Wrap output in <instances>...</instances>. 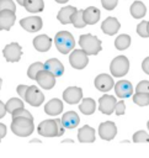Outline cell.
I'll list each match as a JSON object with an SVG mask.
<instances>
[{
	"label": "cell",
	"instance_id": "obj_1",
	"mask_svg": "<svg viewBox=\"0 0 149 158\" xmlns=\"http://www.w3.org/2000/svg\"><path fill=\"white\" fill-rule=\"evenodd\" d=\"M64 130L65 127L63 126L62 120L59 118L44 120L37 127L38 133L43 137H59L64 133Z\"/></svg>",
	"mask_w": 149,
	"mask_h": 158
},
{
	"label": "cell",
	"instance_id": "obj_2",
	"mask_svg": "<svg viewBox=\"0 0 149 158\" xmlns=\"http://www.w3.org/2000/svg\"><path fill=\"white\" fill-rule=\"evenodd\" d=\"M11 131L12 133H15L18 137H27L30 136L33 130H34V125H33V118L30 117H14L11 121Z\"/></svg>",
	"mask_w": 149,
	"mask_h": 158
},
{
	"label": "cell",
	"instance_id": "obj_3",
	"mask_svg": "<svg viewBox=\"0 0 149 158\" xmlns=\"http://www.w3.org/2000/svg\"><path fill=\"white\" fill-rule=\"evenodd\" d=\"M54 44L62 54H68L74 49L75 40L68 31H59L54 37Z\"/></svg>",
	"mask_w": 149,
	"mask_h": 158
},
{
	"label": "cell",
	"instance_id": "obj_4",
	"mask_svg": "<svg viewBox=\"0 0 149 158\" xmlns=\"http://www.w3.org/2000/svg\"><path fill=\"white\" fill-rule=\"evenodd\" d=\"M79 44L81 47V49H84L89 56H96L101 49H102V46H101V41L94 36V35H90V33H85V35H81L80 38H79Z\"/></svg>",
	"mask_w": 149,
	"mask_h": 158
},
{
	"label": "cell",
	"instance_id": "obj_5",
	"mask_svg": "<svg viewBox=\"0 0 149 158\" xmlns=\"http://www.w3.org/2000/svg\"><path fill=\"white\" fill-rule=\"evenodd\" d=\"M129 70V60L126 56H117L110 64V72L113 77H123Z\"/></svg>",
	"mask_w": 149,
	"mask_h": 158
},
{
	"label": "cell",
	"instance_id": "obj_6",
	"mask_svg": "<svg viewBox=\"0 0 149 158\" xmlns=\"http://www.w3.org/2000/svg\"><path fill=\"white\" fill-rule=\"evenodd\" d=\"M89 54L84 49H73L69 54V63L75 69H84L89 63Z\"/></svg>",
	"mask_w": 149,
	"mask_h": 158
},
{
	"label": "cell",
	"instance_id": "obj_7",
	"mask_svg": "<svg viewBox=\"0 0 149 158\" xmlns=\"http://www.w3.org/2000/svg\"><path fill=\"white\" fill-rule=\"evenodd\" d=\"M2 54H4V58L7 62L16 63V62L20 60V58L22 56V47L17 42H11V43H9L4 47Z\"/></svg>",
	"mask_w": 149,
	"mask_h": 158
},
{
	"label": "cell",
	"instance_id": "obj_8",
	"mask_svg": "<svg viewBox=\"0 0 149 158\" xmlns=\"http://www.w3.org/2000/svg\"><path fill=\"white\" fill-rule=\"evenodd\" d=\"M25 100L27 101V104H30L31 106L38 107L41 104H43L44 101V95L43 93L36 86V85H31L28 86L26 95H25Z\"/></svg>",
	"mask_w": 149,
	"mask_h": 158
},
{
	"label": "cell",
	"instance_id": "obj_9",
	"mask_svg": "<svg viewBox=\"0 0 149 158\" xmlns=\"http://www.w3.org/2000/svg\"><path fill=\"white\" fill-rule=\"evenodd\" d=\"M116 98L113 95L105 94L99 99V110L105 115H111L116 107Z\"/></svg>",
	"mask_w": 149,
	"mask_h": 158
},
{
	"label": "cell",
	"instance_id": "obj_10",
	"mask_svg": "<svg viewBox=\"0 0 149 158\" xmlns=\"http://www.w3.org/2000/svg\"><path fill=\"white\" fill-rule=\"evenodd\" d=\"M20 25L27 32H37L42 28V19L39 16H28L20 20Z\"/></svg>",
	"mask_w": 149,
	"mask_h": 158
},
{
	"label": "cell",
	"instance_id": "obj_11",
	"mask_svg": "<svg viewBox=\"0 0 149 158\" xmlns=\"http://www.w3.org/2000/svg\"><path fill=\"white\" fill-rule=\"evenodd\" d=\"M83 99V90L79 86H69L63 91V100L66 104L74 105Z\"/></svg>",
	"mask_w": 149,
	"mask_h": 158
},
{
	"label": "cell",
	"instance_id": "obj_12",
	"mask_svg": "<svg viewBox=\"0 0 149 158\" xmlns=\"http://www.w3.org/2000/svg\"><path fill=\"white\" fill-rule=\"evenodd\" d=\"M117 133V127L112 121H106L99 126V136L105 141H111Z\"/></svg>",
	"mask_w": 149,
	"mask_h": 158
},
{
	"label": "cell",
	"instance_id": "obj_13",
	"mask_svg": "<svg viewBox=\"0 0 149 158\" xmlns=\"http://www.w3.org/2000/svg\"><path fill=\"white\" fill-rule=\"evenodd\" d=\"M36 80H37V83L39 84L41 88L47 89V90L52 89V88L55 85V75H53V74H52L49 70H47V69L41 70V72L38 73Z\"/></svg>",
	"mask_w": 149,
	"mask_h": 158
},
{
	"label": "cell",
	"instance_id": "obj_14",
	"mask_svg": "<svg viewBox=\"0 0 149 158\" xmlns=\"http://www.w3.org/2000/svg\"><path fill=\"white\" fill-rule=\"evenodd\" d=\"M94 84H95L96 89L100 90V91H102V93L110 91L115 86V81H113L112 77L108 75V74H99L95 78Z\"/></svg>",
	"mask_w": 149,
	"mask_h": 158
},
{
	"label": "cell",
	"instance_id": "obj_15",
	"mask_svg": "<svg viewBox=\"0 0 149 158\" xmlns=\"http://www.w3.org/2000/svg\"><path fill=\"white\" fill-rule=\"evenodd\" d=\"M16 21V15L15 11L11 10H4L0 11V31H9L12 25Z\"/></svg>",
	"mask_w": 149,
	"mask_h": 158
},
{
	"label": "cell",
	"instance_id": "obj_16",
	"mask_svg": "<svg viewBox=\"0 0 149 158\" xmlns=\"http://www.w3.org/2000/svg\"><path fill=\"white\" fill-rule=\"evenodd\" d=\"M115 94L121 99L129 98L133 94V86L128 80H119L115 85Z\"/></svg>",
	"mask_w": 149,
	"mask_h": 158
},
{
	"label": "cell",
	"instance_id": "obj_17",
	"mask_svg": "<svg viewBox=\"0 0 149 158\" xmlns=\"http://www.w3.org/2000/svg\"><path fill=\"white\" fill-rule=\"evenodd\" d=\"M121 25L118 22V20L116 17H107L102 23H101V30L105 35H108V36H112V35H116V32L119 30Z\"/></svg>",
	"mask_w": 149,
	"mask_h": 158
},
{
	"label": "cell",
	"instance_id": "obj_18",
	"mask_svg": "<svg viewBox=\"0 0 149 158\" xmlns=\"http://www.w3.org/2000/svg\"><path fill=\"white\" fill-rule=\"evenodd\" d=\"M78 141L81 143H92L95 141V130L94 127L85 125L78 131Z\"/></svg>",
	"mask_w": 149,
	"mask_h": 158
},
{
	"label": "cell",
	"instance_id": "obj_19",
	"mask_svg": "<svg viewBox=\"0 0 149 158\" xmlns=\"http://www.w3.org/2000/svg\"><path fill=\"white\" fill-rule=\"evenodd\" d=\"M52 38L47 35H38L33 38V47L38 52H47L52 46Z\"/></svg>",
	"mask_w": 149,
	"mask_h": 158
},
{
	"label": "cell",
	"instance_id": "obj_20",
	"mask_svg": "<svg viewBox=\"0 0 149 158\" xmlns=\"http://www.w3.org/2000/svg\"><path fill=\"white\" fill-rule=\"evenodd\" d=\"M76 11H78V10H76L74 6H64V7H62V9L58 11L57 19H58V21H59L62 25L71 23V17H73V15H74Z\"/></svg>",
	"mask_w": 149,
	"mask_h": 158
},
{
	"label": "cell",
	"instance_id": "obj_21",
	"mask_svg": "<svg viewBox=\"0 0 149 158\" xmlns=\"http://www.w3.org/2000/svg\"><path fill=\"white\" fill-rule=\"evenodd\" d=\"M60 120H62L63 126L65 128H69V130L75 128L79 125V122H80V117H79V115L75 111H68V112H65L62 116Z\"/></svg>",
	"mask_w": 149,
	"mask_h": 158
},
{
	"label": "cell",
	"instance_id": "obj_22",
	"mask_svg": "<svg viewBox=\"0 0 149 158\" xmlns=\"http://www.w3.org/2000/svg\"><path fill=\"white\" fill-rule=\"evenodd\" d=\"M44 67H46L47 70H49V72H50L53 75H55V77H60V75H63V73H64V67H63V64L60 63V60L57 59V58H50V59H48V60L44 63Z\"/></svg>",
	"mask_w": 149,
	"mask_h": 158
},
{
	"label": "cell",
	"instance_id": "obj_23",
	"mask_svg": "<svg viewBox=\"0 0 149 158\" xmlns=\"http://www.w3.org/2000/svg\"><path fill=\"white\" fill-rule=\"evenodd\" d=\"M44 111L50 116H58L63 111V102L59 99H52L44 105Z\"/></svg>",
	"mask_w": 149,
	"mask_h": 158
},
{
	"label": "cell",
	"instance_id": "obj_24",
	"mask_svg": "<svg viewBox=\"0 0 149 158\" xmlns=\"http://www.w3.org/2000/svg\"><path fill=\"white\" fill-rule=\"evenodd\" d=\"M100 16H101V12L95 6H89L84 10V20L86 25H95L100 20Z\"/></svg>",
	"mask_w": 149,
	"mask_h": 158
},
{
	"label": "cell",
	"instance_id": "obj_25",
	"mask_svg": "<svg viewBox=\"0 0 149 158\" xmlns=\"http://www.w3.org/2000/svg\"><path fill=\"white\" fill-rule=\"evenodd\" d=\"M79 110L84 115H91V114H94L95 110H96V102H95V100L91 99V98L81 99V101L79 104Z\"/></svg>",
	"mask_w": 149,
	"mask_h": 158
},
{
	"label": "cell",
	"instance_id": "obj_26",
	"mask_svg": "<svg viewBox=\"0 0 149 158\" xmlns=\"http://www.w3.org/2000/svg\"><path fill=\"white\" fill-rule=\"evenodd\" d=\"M23 7L31 14H37L44 9V1L43 0H26L23 4Z\"/></svg>",
	"mask_w": 149,
	"mask_h": 158
},
{
	"label": "cell",
	"instance_id": "obj_27",
	"mask_svg": "<svg viewBox=\"0 0 149 158\" xmlns=\"http://www.w3.org/2000/svg\"><path fill=\"white\" fill-rule=\"evenodd\" d=\"M129 11H131V15H132L134 19H142V17L147 14V7H145V5H144L142 1L137 0V1H134V2L131 5Z\"/></svg>",
	"mask_w": 149,
	"mask_h": 158
},
{
	"label": "cell",
	"instance_id": "obj_28",
	"mask_svg": "<svg viewBox=\"0 0 149 158\" xmlns=\"http://www.w3.org/2000/svg\"><path fill=\"white\" fill-rule=\"evenodd\" d=\"M131 44V37L129 35H126V33H122L119 35L116 41H115V47L118 49V51H123V49H127Z\"/></svg>",
	"mask_w": 149,
	"mask_h": 158
},
{
	"label": "cell",
	"instance_id": "obj_29",
	"mask_svg": "<svg viewBox=\"0 0 149 158\" xmlns=\"http://www.w3.org/2000/svg\"><path fill=\"white\" fill-rule=\"evenodd\" d=\"M43 69H46L44 63H41V62H34V63H32V64L28 67V69H27V77H28L30 79L36 80V78H37L38 73H39L41 70H43Z\"/></svg>",
	"mask_w": 149,
	"mask_h": 158
},
{
	"label": "cell",
	"instance_id": "obj_30",
	"mask_svg": "<svg viewBox=\"0 0 149 158\" xmlns=\"http://www.w3.org/2000/svg\"><path fill=\"white\" fill-rule=\"evenodd\" d=\"M71 23H73V26L76 27V28H83V27L86 25V22H85V20H84V10H78V11L73 15V17H71Z\"/></svg>",
	"mask_w": 149,
	"mask_h": 158
},
{
	"label": "cell",
	"instance_id": "obj_31",
	"mask_svg": "<svg viewBox=\"0 0 149 158\" xmlns=\"http://www.w3.org/2000/svg\"><path fill=\"white\" fill-rule=\"evenodd\" d=\"M23 107V101L21 99H17V98H11L7 100L6 102V110L9 114H12L15 110L17 109H21Z\"/></svg>",
	"mask_w": 149,
	"mask_h": 158
},
{
	"label": "cell",
	"instance_id": "obj_32",
	"mask_svg": "<svg viewBox=\"0 0 149 158\" xmlns=\"http://www.w3.org/2000/svg\"><path fill=\"white\" fill-rule=\"evenodd\" d=\"M133 101L139 106H147V105H149V94L135 93L133 95Z\"/></svg>",
	"mask_w": 149,
	"mask_h": 158
},
{
	"label": "cell",
	"instance_id": "obj_33",
	"mask_svg": "<svg viewBox=\"0 0 149 158\" xmlns=\"http://www.w3.org/2000/svg\"><path fill=\"white\" fill-rule=\"evenodd\" d=\"M133 142L139 143V142H149V135L145 131H137L133 135Z\"/></svg>",
	"mask_w": 149,
	"mask_h": 158
},
{
	"label": "cell",
	"instance_id": "obj_34",
	"mask_svg": "<svg viewBox=\"0 0 149 158\" xmlns=\"http://www.w3.org/2000/svg\"><path fill=\"white\" fill-rule=\"evenodd\" d=\"M148 21H142L138 26H137V32H138V35L140 36V37H143V38H147V37H149V32H148V23H147Z\"/></svg>",
	"mask_w": 149,
	"mask_h": 158
},
{
	"label": "cell",
	"instance_id": "obj_35",
	"mask_svg": "<svg viewBox=\"0 0 149 158\" xmlns=\"http://www.w3.org/2000/svg\"><path fill=\"white\" fill-rule=\"evenodd\" d=\"M4 10H11L16 11V5L12 0H0V11Z\"/></svg>",
	"mask_w": 149,
	"mask_h": 158
},
{
	"label": "cell",
	"instance_id": "obj_36",
	"mask_svg": "<svg viewBox=\"0 0 149 158\" xmlns=\"http://www.w3.org/2000/svg\"><path fill=\"white\" fill-rule=\"evenodd\" d=\"M135 93H144L149 94V80H142L135 86Z\"/></svg>",
	"mask_w": 149,
	"mask_h": 158
},
{
	"label": "cell",
	"instance_id": "obj_37",
	"mask_svg": "<svg viewBox=\"0 0 149 158\" xmlns=\"http://www.w3.org/2000/svg\"><path fill=\"white\" fill-rule=\"evenodd\" d=\"M12 118L14 117H18V116H22V117H30V118H33V116L30 114V111H27L25 107H21V109H17L15 110L12 114H11Z\"/></svg>",
	"mask_w": 149,
	"mask_h": 158
},
{
	"label": "cell",
	"instance_id": "obj_38",
	"mask_svg": "<svg viewBox=\"0 0 149 158\" xmlns=\"http://www.w3.org/2000/svg\"><path fill=\"white\" fill-rule=\"evenodd\" d=\"M117 2H118V0H101V4L106 10H113L116 7Z\"/></svg>",
	"mask_w": 149,
	"mask_h": 158
},
{
	"label": "cell",
	"instance_id": "obj_39",
	"mask_svg": "<svg viewBox=\"0 0 149 158\" xmlns=\"http://www.w3.org/2000/svg\"><path fill=\"white\" fill-rule=\"evenodd\" d=\"M124 111H126V105H124V102L121 100V101H118V102L116 104L115 112H116V115H123Z\"/></svg>",
	"mask_w": 149,
	"mask_h": 158
},
{
	"label": "cell",
	"instance_id": "obj_40",
	"mask_svg": "<svg viewBox=\"0 0 149 158\" xmlns=\"http://www.w3.org/2000/svg\"><path fill=\"white\" fill-rule=\"evenodd\" d=\"M27 89H28V85L21 84V85H18V86L16 88V91H17V94H18L21 98H23V99H25V95H26V91H27Z\"/></svg>",
	"mask_w": 149,
	"mask_h": 158
},
{
	"label": "cell",
	"instance_id": "obj_41",
	"mask_svg": "<svg viewBox=\"0 0 149 158\" xmlns=\"http://www.w3.org/2000/svg\"><path fill=\"white\" fill-rule=\"evenodd\" d=\"M142 69L145 74H149V57H147L142 63Z\"/></svg>",
	"mask_w": 149,
	"mask_h": 158
},
{
	"label": "cell",
	"instance_id": "obj_42",
	"mask_svg": "<svg viewBox=\"0 0 149 158\" xmlns=\"http://www.w3.org/2000/svg\"><path fill=\"white\" fill-rule=\"evenodd\" d=\"M6 112H7V110H6V104H4V102L0 100V118H2Z\"/></svg>",
	"mask_w": 149,
	"mask_h": 158
},
{
	"label": "cell",
	"instance_id": "obj_43",
	"mask_svg": "<svg viewBox=\"0 0 149 158\" xmlns=\"http://www.w3.org/2000/svg\"><path fill=\"white\" fill-rule=\"evenodd\" d=\"M6 136V126L4 123H0V142Z\"/></svg>",
	"mask_w": 149,
	"mask_h": 158
},
{
	"label": "cell",
	"instance_id": "obj_44",
	"mask_svg": "<svg viewBox=\"0 0 149 158\" xmlns=\"http://www.w3.org/2000/svg\"><path fill=\"white\" fill-rule=\"evenodd\" d=\"M58 4H65V2H68L69 0H55Z\"/></svg>",
	"mask_w": 149,
	"mask_h": 158
},
{
	"label": "cell",
	"instance_id": "obj_45",
	"mask_svg": "<svg viewBox=\"0 0 149 158\" xmlns=\"http://www.w3.org/2000/svg\"><path fill=\"white\" fill-rule=\"evenodd\" d=\"M25 1H26V0H17V4H18V5H22V6H23Z\"/></svg>",
	"mask_w": 149,
	"mask_h": 158
},
{
	"label": "cell",
	"instance_id": "obj_46",
	"mask_svg": "<svg viewBox=\"0 0 149 158\" xmlns=\"http://www.w3.org/2000/svg\"><path fill=\"white\" fill-rule=\"evenodd\" d=\"M1 84H2V79L0 78V89H1Z\"/></svg>",
	"mask_w": 149,
	"mask_h": 158
},
{
	"label": "cell",
	"instance_id": "obj_47",
	"mask_svg": "<svg viewBox=\"0 0 149 158\" xmlns=\"http://www.w3.org/2000/svg\"><path fill=\"white\" fill-rule=\"evenodd\" d=\"M147 23H148V32H149V21H148Z\"/></svg>",
	"mask_w": 149,
	"mask_h": 158
},
{
	"label": "cell",
	"instance_id": "obj_48",
	"mask_svg": "<svg viewBox=\"0 0 149 158\" xmlns=\"http://www.w3.org/2000/svg\"><path fill=\"white\" fill-rule=\"evenodd\" d=\"M147 127H148V130H149V121H148V123H147Z\"/></svg>",
	"mask_w": 149,
	"mask_h": 158
}]
</instances>
